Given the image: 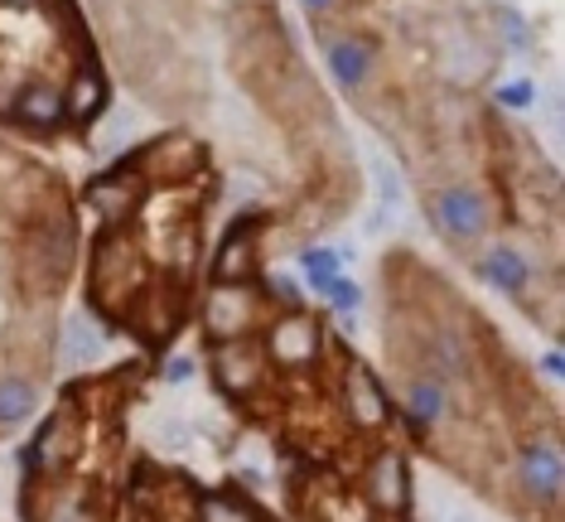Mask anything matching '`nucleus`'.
Segmentation results:
<instances>
[{
  "label": "nucleus",
  "instance_id": "nucleus-5",
  "mask_svg": "<svg viewBox=\"0 0 565 522\" xmlns=\"http://www.w3.org/2000/svg\"><path fill=\"white\" fill-rule=\"evenodd\" d=\"M146 160H156L150 164L156 174H184L189 160H194V141H189V136H164V141L146 150Z\"/></svg>",
  "mask_w": 565,
  "mask_h": 522
},
{
  "label": "nucleus",
  "instance_id": "nucleus-4",
  "mask_svg": "<svg viewBox=\"0 0 565 522\" xmlns=\"http://www.w3.org/2000/svg\"><path fill=\"white\" fill-rule=\"evenodd\" d=\"M87 199L102 209V219L107 223H121L126 213H131V199H136V180H126V174H111V180H97L87 189Z\"/></svg>",
  "mask_w": 565,
  "mask_h": 522
},
{
  "label": "nucleus",
  "instance_id": "nucleus-9",
  "mask_svg": "<svg viewBox=\"0 0 565 522\" xmlns=\"http://www.w3.org/2000/svg\"><path fill=\"white\" fill-rule=\"evenodd\" d=\"M0 6H34V0H0Z\"/></svg>",
  "mask_w": 565,
  "mask_h": 522
},
{
  "label": "nucleus",
  "instance_id": "nucleus-2",
  "mask_svg": "<svg viewBox=\"0 0 565 522\" xmlns=\"http://www.w3.org/2000/svg\"><path fill=\"white\" fill-rule=\"evenodd\" d=\"M483 276L493 286H503L508 296L526 300V286H532V262H526L518 247H508V242H493V247H488V257H483Z\"/></svg>",
  "mask_w": 565,
  "mask_h": 522
},
{
  "label": "nucleus",
  "instance_id": "nucleus-3",
  "mask_svg": "<svg viewBox=\"0 0 565 522\" xmlns=\"http://www.w3.org/2000/svg\"><path fill=\"white\" fill-rule=\"evenodd\" d=\"M329 68L343 87H363L372 73V49L363 40H333L329 44Z\"/></svg>",
  "mask_w": 565,
  "mask_h": 522
},
{
  "label": "nucleus",
  "instance_id": "nucleus-7",
  "mask_svg": "<svg viewBox=\"0 0 565 522\" xmlns=\"http://www.w3.org/2000/svg\"><path fill=\"white\" fill-rule=\"evenodd\" d=\"M102 97H107L102 93V78L97 73H87V78L78 83V93L63 97V117H93V111L102 107Z\"/></svg>",
  "mask_w": 565,
  "mask_h": 522
},
{
  "label": "nucleus",
  "instance_id": "nucleus-6",
  "mask_svg": "<svg viewBox=\"0 0 565 522\" xmlns=\"http://www.w3.org/2000/svg\"><path fill=\"white\" fill-rule=\"evenodd\" d=\"M20 121H30V126L63 121V93H58V87H30L24 102H20Z\"/></svg>",
  "mask_w": 565,
  "mask_h": 522
},
{
  "label": "nucleus",
  "instance_id": "nucleus-8",
  "mask_svg": "<svg viewBox=\"0 0 565 522\" xmlns=\"http://www.w3.org/2000/svg\"><path fill=\"white\" fill-rule=\"evenodd\" d=\"M305 6H310V10H329L333 0H305Z\"/></svg>",
  "mask_w": 565,
  "mask_h": 522
},
{
  "label": "nucleus",
  "instance_id": "nucleus-1",
  "mask_svg": "<svg viewBox=\"0 0 565 522\" xmlns=\"http://www.w3.org/2000/svg\"><path fill=\"white\" fill-rule=\"evenodd\" d=\"M430 213H435V223H440V233L449 242H459V247H469V242H479L488 233V199L479 194V189H469V184H449L435 194L430 203Z\"/></svg>",
  "mask_w": 565,
  "mask_h": 522
}]
</instances>
